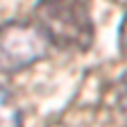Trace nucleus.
Masks as SVG:
<instances>
[{
	"mask_svg": "<svg viewBox=\"0 0 127 127\" xmlns=\"http://www.w3.org/2000/svg\"><path fill=\"white\" fill-rule=\"evenodd\" d=\"M32 14L52 48L86 52L95 41L91 0H36Z\"/></svg>",
	"mask_w": 127,
	"mask_h": 127,
	"instance_id": "obj_1",
	"label": "nucleus"
},
{
	"mask_svg": "<svg viewBox=\"0 0 127 127\" xmlns=\"http://www.w3.org/2000/svg\"><path fill=\"white\" fill-rule=\"evenodd\" d=\"M52 43L34 21H7L0 25V73L14 75L43 61Z\"/></svg>",
	"mask_w": 127,
	"mask_h": 127,
	"instance_id": "obj_2",
	"label": "nucleus"
},
{
	"mask_svg": "<svg viewBox=\"0 0 127 127\" xmlns=\"http://www.w3.org/2000/svg\"><path fill=\"white\" fill-rule=\"evenodd\" d=\"M0 127H23V111L7 86L0 84Z\"/></svg>",
	"mask_w": 127,
	"mask_h": 127,
	"instance_id": "obj_3",
	"label": "nucleus"
},
{
	"mask_svg": "<svg viewBox=\"0 0 127 127\" xmlns=\"http://www.w3.org/2000/svg\"><path fill=\"white\" fill-rule=\"evenodd\" d=\"M114 109L120 116V120L127 125V82L116 91V100H114Z\"/></svg>",
	"mask_w": 127,
	"mask_h": 127,
	"instance_id": "obj_4",
	"label": "nucleus"
},
{
	"mask_svg": "<svg viewBox=\"0 0 127 127\" xmlns=\"http://www.w3.org/2000/svg\"><path fill=\"white\" fill-rule=\"evenodd\" d=\"M118 48H120V55L127 59V11L120 21V27H118Z\"/></svg>",
	"mask_w": 127,
	"mask_h": 127,
	"instance_id": "obj_5",
	"label": "nucleus"
}]
</instances>
